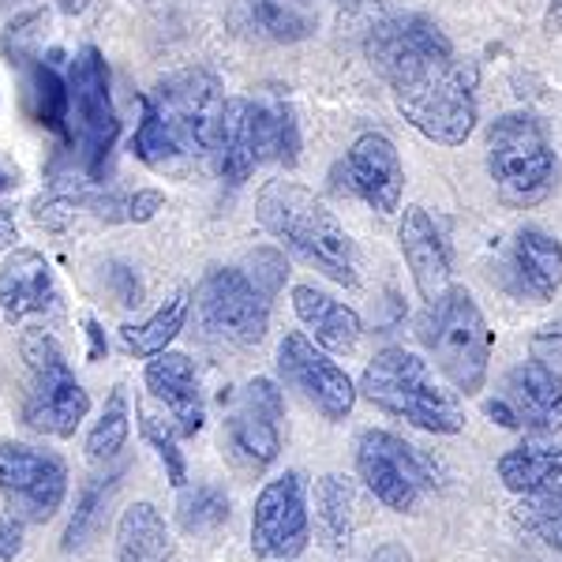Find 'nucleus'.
<instances>
[{
    "label": "nucleus",
    "instance_id": "1",
    "mask_svg": "<svg viewBox=\"0 0 562 562\" xmlns=\"http://www.w3.org/2000/svg\"><path fill=\"white\" fill-rule=\"evenodd\" d=\"M368 65L386 79L394 105L424 139L461 147L476 128V68L458 60L428 15H386L368 26Z\"/></svg>",
    "mask_w": 562,
    "mask_h": 562
},
{
    "label": "nucleus",
    "instance_id": "2",
    "mask_svg": "<svg viewBox=\"0 0 562 562\" xmlns=\"http://www.w3.org/2000/svg\"><path fill=\"white\" fill-rule=\"evenodd\" d=\"M225 90L214 71L184 68L143 94V121L132 135V154L150 169H180L214 158Z\"/></svg>",
    "mask_w": 562,
    "mask_h": 562
},
{
    "label": "nucleus",
    "instance_id": "3",
    "mask_svg": "<svg viewBox=\"0 0 562 562\" xmlns=\"http://www.w3.org/2000/svg\"><path fill=\"white\" fill-rule=\"evenodd\" d=\"M256 217L262 229L296 259L315 267L319 274L346 289L360 285L357 274V248L346 225L326 211V203L315 192H307L296 180H267L256 199Z\"/></svg>",
    "mask_w": 562,
    "mask_h": 562
},
{
    "label": "nucleus",
    "instance_id": "4",
    "mask_svg": "<svg viewBox=\"0 0 562 562\" xmlns=\"http://www.w3.org/2000/svg\"><path fill=\"white\" fill-rule=\"evenodd\" d=\"M360 394L375 405L379 413L397 416V420L413 424L431 435H458L465 431V413L461 402L450 390L435 383L428 360L416 352L390 346L368 360L364 375H360Z\"/></svg>",
    "mask_w": 562,
    "mask_h": 562
},
{
    "label": "nucleus",
    "instance_id": "5",
    "mask_svg": "<svg viewBox=\"0 0 562 562\" xmlns=\"http://www.w3.org/2000/svg\"><path fill=\"white\" fill-rule=\"evenodd\" d=\"M416 334L458 394L473 397L484 390L492 368V330L469 289L450 285L439 301H431L416 323Z\"/></svg>",
    "mask_w": 562,
    "mask_h": 562
},
{
    "label": "nucleus",
    "instance_id": "6",
    "mask_svg": "<svg viewBox=\"0 0 562 562\" xmlns=\"http://www.w3.org/2000/svg\"><path fill=\"white\" fill-rule=\"evenodd\" d=\"M487 173L506 206H537L559 180L548 128L532 113H506L487 128Z\"/></svg>",
    "mask_w": 562,
    "mask_h": 562
},
{
    "label": "nucleus",
    "instance_id": "7",
    "mask_svg": "<svg viewBox=\"0 0 562 562\" xmlns=\"http://www.w3.org/2000/svg\"><path fill=\"white\" fill-rule=\"evenodd\" d=\"M20 352L31 368V386L23 397V424L38 435L71 439L90 413V394L71 371L65 349L53 334L23 330Z\"/></svg>",
    "mask_w": 562,
    "mask_h": 562
},
{
    "label": "nucleus",
    "instance_id": "8",
    "mask_svg": "<svg viewBox=\"0 0 562 562\" xmlns=\"http://www.w3.org/2000/svg\"><path fill=\"white\" fill-rule=\"evenodd\" d=\"M68 90H71V143L79 147L83 173L98 180L109 166V154L116 147L121 121H116L113 90H109V65L94 45L71 57L68 68Z\"/></svg>",
    "mask_w": 562,
    "mask_h": 562
},
{
    "label": "nucleus",
    "instance_id": "9",
    "mask_svg": "<svg viewBox=\"0 0 562 562\" xmlns=\"http://www.w3.org/2000/svg\"><path fill=\"white\" fill-rule=\"evenodd\" d=\"M357 473L364 487L386 510L413 514L420 498L439 487L435 465L416 447L390 431H360L357 439Z\"/></svg>",
    "mask_w": 562,
    "mask_h": 562
},
{
    "label": "nucleus",
    "instance_id": "10",
    "mask_svg": "<svg viewBox=\"0 0 562 562\" xmlns=\"http://www.w3.org/2000/svg\"><path fill=\"white\" fill-rule=\"evenodd\" d=\"M222 405H229L225 416V450L244 473H262L281 454V416H285V397L274 379H251L240 390L222 394Z\"/></svg>",
    "mask_w": 562,
    "mask_h": 562
},
{
    "label": "nucleus",
    "instance_id": "11",
    "mask_svg": "<svg viewBox=\"0 0 562 562\" xmlns=\"http://www.w3.org/2000/svg\"><path fill=\"white\" fill-rule=\"evenodd\" d=\"M206 334L233 346H259L270 330V301L244 274V267H214L195 293Z\"/></svg>",
    "mask_w": 562,
    "mask_h": 562
},
{
    "label": "nucleus",
    "instance_id": "12",
    "mask_svg": "<svg viewBox=\"0 0 562 562\" xmlns=\"http://www.w3.org/2000/svg\"><path fill=\"white\" fill-rule=\"evenodd\" d=\"M0 495L8 503V514H15L20 521H49L68 495L65 461L23 442H0Z\"/></svg>",
    "mask_w": 562,
    "mask_h": 562
},
{
    "label": "nucleus",
    "instance_id": "13",
    "mask_svg": "<svg viewBox=\"0 0 562 562\" xmlns=\"http://www.w3.org/2000/svg\"><path fill=\"white\" fill-rule=\"evenodd\" d=\"M312 543V518H307V484L301 469H289L270 480L251 510V551L256 559L289 562L304 555Z\"/></svg>",
    "mask_w": 562,
    "mask_h": 562
},
{
    "label": "nucleus",
    "instance_id": "14",
    "mask_svg": "<svg viewBox=\"0 0 562 562\" xmlns=\"http://www.w3.org/2000/svg\"><path fill=\"white\" fill-rule=\"evenodd\" d=\"M278 371L293 390H301L307 402L319 409L326 420L341 424L357 405V386L352 379L326 357L323 349L312 346V338L301 330L285 334L278 346Z\"/></svg>",
    "mask_w": 562,
    "mask_h": 562
},
{
    "label": "nucleus",
    "instance_id": "15",
    "mask_svg": "<svg viewBox=\"0 0 562 562\" xmlns=\"http://www.w3.org/2000/svg\"><path fill=\"white\" fill-rule=\"evenodd\" d=\"M334 192L357 195L379 214H394L402 206L405 169L397 158V147L383 132H364L349 147L346 161L334 169Z\"/></svg>",
    "mask_w": 562,
    "mask_h": 562
},
{
    "label": "nucleus",
    "instance_id": "16",
    "mask_svg": "<svg viewBox=\"0 0 562 562\" xmlns=\"http://www.w3.org/2000/svg\"><path fill=\"white\" fill-rule=\"evenodd\" d=\"M498 281L518 301L548 304L562 289V244L537 225H525L506 251Z\"/></svg>",
    "mask_w": 562,
    "mask_h": 562
},
{
    "label": "nucleus",
    "instance_id": "17",
    "mask_svg": "<svg viewBox=\"0 0 562 562\" xmlns=\"http://www.w3.org/2000/svg\"><path fill=\"white\" fill-rule=\"evenodd\" d=\"M503 397L518 413L521 428L532 435L562 431V375L543 360H525V364L506 371Z\"/></svg>",
    "mask_w": 562,
    "mask_h": 562
},
{
    "label": "nucleus",
    "instance_id": "18",
    "mask_svg": "<svg viewBox=\"0 0 562 562\" xmlns=\"http://www.w3.org/2000/svg\"><path fill=\"white\" fill-rule=\"evenodd\" d=\"M397 244H402L405 267H409L424 304L439 301L450 289V248L424 206H405L402 225H397Z\"/></svg>",
    "mask_w": 562,
    "mask_h": 562
},
{
    "label": "nucleus",
    "instance_id": "19",
    "mask_svg": "<svg viewBox=\"0 0 562 562\" xmlns=\"http://www.w3.org/2000/svg\"><path fill=\"white\" fill-rule=\"evenodd\" d=\"M147 390L150 397L169 413L177 435H195L203 428L206 409H203V390H199L195 364L184 352H158L147 360Z\"/></svg>",
    "mask_w": 562,
    "mask_h": 562
},
{
    "label": "nucleus",
    "instance_id": "20",
    "mask_svg": "<svg viewBox=\"0 0 562 562\" xmlns=\"http://www.w3.org/2000/svg\"><path fill=\"white\" fill-rule=\"evenodd\" d=\"M57 307V281L42 251L15 248L0 267V312L8 323H23Z\"/></svg>",
    "mask_w": 562,
    "mask_h": 562
},
{
    "label": "nucleus",
    "instance_id": "21",
    "mask_svg": "<svg viewBox=\"0 0 562 562\" xmlns=\"http://www.w3.org/2000/svg\"><path fill=\"white\" fill-rule=\"evenodd\" d=\"M256 166H262V139H259V102L256 98H225L222 128H217L214 169L225 184H244Z\"/></svg>",
    "mask_w": 562,
    "mask_h": 562
},
{
    "label": "nucleus",
    "instance_id": "22",
    "mask_svg": "<svg viewBox=\"0 0 562 562\" xmlns=\"http://www.w3.org/2000/svg\"><path fill=\"white\" fill-rule=\"evenodd\" d=\"M229 23L240 38L293 45L315 34L312 0H237Z\"/></svg>",
    "mask_w": 562,
    "mask_h": 562
},
{
    "label": "nucleus",
    "instance_id": "23",
    "mask_svg": "<svg viewBox=\"0 0 562 562\" xmlns=\"http://www.w3.org/2000/svg\"><path fill=\"white\" fill-rule=\"evenodd\" d=\"M498 480L514 495H537L562 487V442L548 435H532L498 458Z\"/></svg>",
    "mask_w": 562,
    "mask_h": 562
},
{
    "label": "nucleus",
    "instance_id": "24",
    "mask_svg": "<svg viewBox=\"0 0 562 562\" xmlns=\"http://www.w3.org/2000/svg\"><path fill=\"white\" fill-rule=\"evenodd\" d=\"M293 312H296V319L315 334V341L330 352H349L360 341V330H364L360 315L352 312L349 304L319 293L315 285L293 289Z\"/></svg>",
    "mask_w": 562,
    "mask_h": 562
},
{
    "label": "nucleus",
    "instance_id": "25",
    "mask_svg": "<svg viewBox=\"0 0 562 562\" xmlns=\"http://www.w3.org/2000/svg\"><path fill=\"white\" fill-rule=\"evenodd\" d=\"M173 540H169L166 518L154 503H132L116 525V562H169Z\"/></svg>",
    "mask_w": 562,
    "mask_h": 562
},
{
    "label": "nucleus",
    "instance_id": "26",
    "mask_svg": "<svg viewBox=\"0 0 562 562\" xmlns=\"http://www.w3.org/2000/svg\"><path fill=\"white\" fill-rule=\"evenodd\" d=\"M357 487L346 476L326 473L315 480V525L330 551H349L357 532Z\"/></svg>",
    "mask_w": 562,
    "mask_h": 562
},
{
    "label": "nucleus",
    "instance_id": "27",
    "mask_svg": "<svg viewBox=\"0 0 562 562\" xmlns=\"http://www.w3.org/2000/svg\"><path fill=\"white\" fill-rule=\"evenodd\" d=\"M188 301H192V296H188L184 289H180V293L169 296V301L161 304L147 323H124V326H121L124 349L135 352V357H147V360H150V357H158V352H166V349H169V341H173L177 334L184 330Z\"/></svg>",
    "mask_w": 562,
    "mask_h": 562
},
{
    "label": "nucleus",
    "instance_id": "28",
    "mask_svg": "<svg viewBox=\"0 0 562 562\" xmlns=\"http://www.w3.org/2000/svg\"><path fill=\"white\" fill-rule=\"evenodd\" d=\"M31 109L49 132L71 139V90L53 65H31Z\"/></svg>",
    "mask_w": 562,
    "mask_h": 562
},
{
    "label": "nucleus",
    "instance_id": "29",
    "mask_svg": "<svg viewBox=\"0 0 562 562\" xmlns=\"http://www.w3.org/2000/svg\"><path fill=\"white\" fill-rule=\"evenodd\" d=\"M128 431H132V405H128V390L121 383L113 386L109 394L102 416L94 420V428L87 435V458L90 461H109L124 450L128 442Z\"/></svg>",
    "mask_w": 562,
    "mask_h": 562
},
{
    "label": "nucleus",
    "instance_id": "30",
    "mask_svg": "<svg viewBox=\"0 0 562 562\" xmlns=\"http://www.w3.org/2000/svg\"><path fill=\"white\" fill-rule=\"evenodd\" d=\"M121 476H124V465H121V469H113L109 476L87 480L83 495H79V503H76V514H71V521H68V529H65V551L83 548L87 537L94 532L98 518H102L109 495H113V492H116V484H121Z\"/></svg>",
    "mask_w": 562,
    "mask_h": 562
},
{
    "label": "nucleus",
    "instance_id": "31",
    "mask_svg": "<svg viewBox=\"0 0 562 562\" xmlns=\"http://www.w3.org/2000/svg\"><path fill=\"white\" fill-rule=\"evenodd\" d=\"M177 521L184 532H217L229 521V495L214 484H199L180 495Z\"/></svg>",
    "mask_w": 562,
    "mask_h": 562
},
{
    "label": "nucleus",
    "instance_id": "32",
    "mask_svg": "<svg viewBox=\"0 0 562 562\" xmlns=\"http://www.w3.org/2000/svg\"><path fill=\"white\" fill-rule=\"evenodd\" d=\"M518 518L532 537H540L548 548L562 551V487H551V492H537L525 495Z\"/></svg>",
    "mask_w": 562,
    "mask_h": 562
},
{
    "label": "nucleus",
    "instance_id": "33",
    "mask_svg": "<svg viewBox=\"0 0 562 562\" xmlns=\"http://www.w3.org/2000/svg\"><path fill=\"white\" fill-rule=\"evenodd\" d=\"M139 428H143V439H147L150 447L158 450L161 465H166L169 484L184 487L188 484V465H184V454L177 450V439H173L177 431H169L166 420H158V416H150V413H143V409H139Z\"/></svg>",
    "mask_w": 562,
    "mask_h": 562
},
{
    "label": "nucleus",
    "instance_id": "34",
    "mask_svg": "<svg viewBox=\"0 0 562 562\" xmlns=\"http://www.w3.org/2000/svg\"><path fill=\"white\" fill-rule=\"evenodd\" d=\"M244 274L256 281L259 293L267 296V301H274L289 278V262L278 248H256V251H248V259H244Z\"/></svg>",
    "mask_w": 562,
    "mask_h": 562
},
{
    "label": "nucleus",
    "instance_id": "35",
    "mask_svg": "<svg viewBox=\"0 0 562 562\" xmlns=\"http://www.w3.org/2000/svg\"><path fill=\"white\" fill-rule=\"evenodd\" d=\"M109 285H113L116 301H121L124 307L143 304V281L135 278V270L124 267V262H113V267H109Z\"/></svg>",
    "mask_w": 562,
    "mask_h": 562
},
{
    "label": "nucleus",
    "instance_id": "36",
    "mask_svg": "<svg viewBox=\"0 0 562 562\" xmlns=\"http://www.w3.org/2000/svg\"><path fill=\"white\" fill-rule=\"evenodd\" d=\"M161 206H166V192H158V188H139L135 195H128V222L135 225L150 222Z\"/></svg>",
    "mask_w": 562,
    "mask_h": 562
},
{
    "label": "nucleus",
    "instance_id": "37",
    "mask_svg": "<svg viewBox=\"0 0 562 562\" xmlns=\"http://www.w3.org/2000/svg\"><path fill=\"white\" fill-rule=\"evenodd\" d=\"M23 551V521L15 514H0V562H12Z\"/></svg>",
    "mask_w": 562,
    "mask_h": 562
},
{
    "label": "nucleus",
    "instance_id": "38",
    "mask_svg": "<svg viewBox=\"0 0 562 562\" xmlns=\"http://www.w3.org/2000/svg\"><path fill=\"white\" fill-rule=\"evenodd\" d=\"M484 413L492 416L495 424H503V428H510V431H518V428H521L518 413L510 409V402H506V397H495V402H487V405H484Z\"/></svg>",
    "mask_w": 562,
    "mask_h": 562
},
{
    "label": "nucleus",
    "instance_id": "39",
    "mask_svg": "<svg viewBox=\"0 0 562 562\" xmlns=\"http://www.w3.org/2000/svg\"><path fill=\"white\" fill-rule=\"evenodd\" d=\"M20 240V229H15V206H0V251L15 248Z\"/></svg>",
    "mask_w": 562,
    "mask_h": 562
},
{
    "label": "nucleus",
    "instance_id": "40",
    "mask_svg": "<svg viewBox=\"0 0 562 562\" xmlns=\"http://www.w3.org/2000/svg\"><path fill=\"white\" fill-rule=\"evenodd\" d=\"M371 559H375V562H413L409 548H405V543H397V540L379 543V548H375V555H371Z\"/></svg>",
    "mask_w": 562,
    "mask_h": 562
},
{
    "label": "nucleus",
    "instance_id": "41",
    "mask_svg": "<svg viewBox=\"0 0 562 562\" xmlns=\"http://www.w3.org/2000/svg\"><path fill=\"white\" fill-rule=\"evenodd\" d=\"M83 326H87V338H90V360H102L105 357V334H102V326H98L94 315H87Z\"/></svg>",
    "mask_w": 562,
    "mask_h": 562
},
{
    "label": "nucleus",
    "instance_id": "42",
    "mask_svg": "<svg viewBox=\"0 0 562 562\" xmlns=\"http://www.w3.org/2000/svg\"><path fill=\"white\" fill-rule=\"evenodd\" d=\"M57 8L65 15H79V12H87V8H90V0H57Z\"/></svg>",
    "mask_w": 562,
    "mask_h": 562
},
{
    "label": "nucleus",
    "instance_id": "43",
    "mask_svg": "<svg viewBox=\"0 0 562 562\" xmlns=\"http://www.w3.org/2000/svg\"><path fill=\"white\" fill-rule=\"evenodd\" d=\"M12 188H15V177L8 173V169H0V195H4V192H12Z\"/></svg>",
    "mask_w": 562,
    "mask_h": 562
}]
</instances>
